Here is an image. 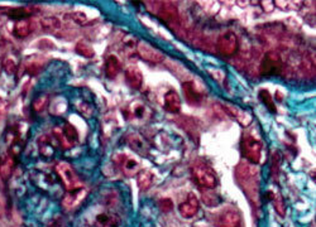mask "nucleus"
Wrapping results in <instances>:
<instances>
[{"instance_id":"f257e3e1","label":"nucleus","mask_w":316,"mask_h":227,"mask_svg":"<svg viewBox=\"0 0 316 227\" xmlns=\"http://www.w3.org/2000/svg\"><path fill=\"white\" fill-rule=\"evenodd\" d=\"M235 178L242 191L249 198L253 206L258 208L259 203V174L257 168L248 162H240L235 168Z\"/></svg>"},{"instance_id":"f03ea898","label":"nucleus","mask_w":316,"mask_h":227,"mask_svg":"<svg viewBox=\"0 0 316 227\" xmlns=\"http://www.w3.org/2000/svg\"><path fill=\"white\" fill-rule=\"evenodd\" d=\"M155 3L157 8L152 9L151 12L155 13L171 30L177 33L180 28V15L176 4L172 1H155Z\"/></svg>"},{"instance_id":"7ed1b4c3","label":"nucleus","mask_w":316,"mask_h":227,"mask_svg":"<svg viewBox=\"0 0 316 227\" xmlns=\"http://www.w3.org/2000/svg\"><path fill=\"white\" fill-rule=\"evenodd\" d=\"M191 176L194 181L204 189L215 188L216 176L214 170L206 163L201 161H196L191 166Z\"/></svg>"},{"instance_id":"20e7f679","label":"nucleus","mask_w":316,"mask_h":227,"mask_svg":"<svg viewBox=\"0 0 316 227\" xmlns=\"http://www.w3.org/2000/svg\"><path fill=\"white\" fill-rule=\"evenodd\" d=\"M262 149H263V144H262L258 136H255L253 133L244 134L243 139H242V151H243L244 158H246L248 163H259Z\"/></svg>"},{"instance_id":"39448f33","label":"nucleus","mask_w":316,"mask_h":227,"mask_svg":"<svg viewBox=\"0 0 316 227\" xmlns=\"http://www.w3.org/2000/svg\"><path fill=\"white\" fill-rule=\"evenodd\" d=\"M55 169L58 177L61 178L62 183L65 185L67 191L70 192L82 188L81 181H80L79 176H77L75 169H73V166L70 163H67V162H58L56 164Z\"/></svg>"},{"instance_id":"423d86ee","label":"nucleus","mask_w":316,"mask_h":227,"mask_svg":"<svg viewBox=\"0 0 316 227\" xmlns=\"http://www.w3.org/2000/svg\"><path fill=\"white\" fill-rule=\"evenodd\" d=\"M113 162L118 165V168L122 170V173L128 178L137 176L140 172V163L137 158L128 155L125 153H116L113 155Z\"/></svg>"},{"instance_id":"0eeeda50","label":"nucleus","mask_w":316,"mask_h":227,"mask_svg":"<svg viewBox=\"0 0 316 227\" xmlns=\"http://www.w3.org/2000/svg\"><path fill=\"white\" fill-rule=\"evenodd\" d=\"M283 70L282 57L278 52L270 51L263 57L259 66V72L262 76H277Z\"/></svg>"},{"instance_id":"6e6552de","label":"nucleus","mask_w":316,"mask_h":227,"mask_svg":"<svg viewBox=\"0 0 316 227\" xmlns=\"http://www.w3.org/2000/svg\"><path fill=\"white\" fill-rule=\"evenodd\" d=\"M53 135L57 138L58 143L61 144L64 149L72 148L79 142V133H77L76 127L71 125L70 123H66L61 127H55L53 129Z\"/></svg>"},{"instance_id":"1a4fd4ad","label":"nucleus","mask_w":316,"mask_h":227,"mask_svg":"<svg viewBox=\"0 0 316 227\" xmlns=\"http://www.w3.org/2000/svg\"><path fill=\"white\" fill-rule=\"evenodd\" d=\"M216 48L220 55L225 56V57L234 56L239 48V41H238L237 34L231 30L223 33L216 41Z\"/></svg>"},{"instance_id":"9d476101","label":"nucleus","mask_w":316,"mask_h":227,"mask_svg":"<svg viewBox=\"0 0 316 227\" xmlns=\"http://www.w3.org/2000/svg\"><path fill=\"white\" fill-rule=\"evenodd\" d=\"M135 49H137L138 55L142 60L151 62V63H161L166 58V56L159 49L153 47L152 44H149L148 42H144V41H139L135 45Z\"/></svg>"},{"instance_id":"9b49d317","label":"nucleus","mask_w":316,"mask_h":227,"mask_svg":"<svg viewBox=\"0 0 316 227\" xmlns=\"http://www.w3.org/2000/svg\"><path fill=\"white\" fill-rule=\"evenodd\" d=\"M152 115V111L142 101H133L125 110V116L132 121H147Z\"/></svg>"},{"instance_id":"f8f14e48","label":"nucleus","mask_w":316,"mask_h":227,"mask_svg":"<svg viewBox=\"0 0 316 227\" xmlns=\"http://www.w3.org/2000/svg\"><path fill=\"white\" fill-rule=\"evenodd\" d=\"M242 217L239 212L235 208H229L222 212L215 220V225L218 227H239Z\"/></svg>"},{"instance_id":"ddd939ff","label":"nucleus","mask_w":316,"mask_h":227,"mask_svg":"<svg viewBox=\"0 0 316 227\" xmlns=\"http://www.w3.org/2000/svg\"><path fill=\"white\" fill-rule=\"evenodd\" d=\"M85 197H86L85 188H79V189H75V191L67 192V194L64 197V200H62L61 205L66 211H71V209L76 208L80 203L84 201Z\"/></svg>"},{"instance_id":"4468645a","label":"nucleus","mask_w":316,"mask_h":227,"mask_svg":"<svg viewBox=\"0 0 316 227\" xmlns=\"http://www.w3.org/2000/svg\"><path fill=\"white\" fill-rule=\"evenodd\" d=\"M182 90L183 94H185L186 100H187V103H189L190 105L198 106L204 100L203 92L196 87V85H195L192 81L182 82Z\"/></svg>"},{"instance_id":"2eb2a0df","label":"nucleus","mask_w":316,"mask_h":227,"mask_svg":"<svg viewBox=\"0 0 316 227\" xmlns=\"http://www.w3.org/2000/svg\"><path fill=\"white\" fill-rule=\"evenodd\" d=\"M199 207H200V205H199V200L196 194L189 193L185 202L180 205V215L185 218H192L199 212Z\"/></svg>"},{"instance_id":"dca6fc26","label":"nucleus","mask_w":316,"mask_h":227,"mask_svg":"<svg viewBox=\"0 0 316 227\" xmlns=\"http://www.w3.org/2000/svg\"><path fill=\"white\" fill-rule=\"evenodd\" d=\"M127 144L128 146L133 151L138 153L140 155L148 154V144L139 134L132 133L127 136Z\"/></svg>"},{"instance_id":"f3484780","label":"nucleus","mask_w":316,"mask_h":227,"mask_svg":"<svg viewBox=\"0 0 316 227\" xmlns=\"http://www.w3.org/2000/svg\"><path fill=\"white\" fill-rule=\"evenodd\" d=\"M223 107H224L225 111L228 112L230 116H233V118H234L240 125H243V126H248V125L252 123L253 118L249 112L244 111V110L239 109V107H237V106L224 105Z\"/></svg>"},{"instance_id":"a211bd4d","label":"nucleus","mask_w":316,"mask_h":227,"mask_svg":"<svg viewBox=\"0 0 316 227\" xmlns=\"http://www.w3.org/2000/svg\"><path fill=\"white\" fill-rule=\"evenodd\" d=\"M125 80H127L128 85L131 86L134 90H139L143 85V73L142 71L135 66L128 67L125 70Z\"/></svg>"},{"instance_id":"6ab92c4d","label":"nucleus","mask_w":316,"mask_h":227,"mask_svg":"<svg viewBox=\"0 0 316 227\" xmlns=\"http://www.w3.org/2000/svg\"><path fill=\"white\" fill-rule=\"evenodd\" d=\"M164 109L171 114H177L181 109V97L175 90H170L164 95Z\"/></svg>"},{"instance_id":"aec40b11","label":"nucleus","mask_w":316,"mask_h":227,"mask_svg":"<svg viewBox=\"0 0 316 227\" xmlns=\"http://www.w3.org/2000/svg\"><path fill=\"white\" fill-rule=\"evenodd\" d=\"M122 70V62L115 55L108 56L105 60V73L109 79H114Z\"/></svg>"},{"instance_id":"412c9836","label":"nucleus","mask_w":316,"mask_h":227,"mask_svg":"<svg viewBox=\"0 0 316 227\" xmlns=\"http://www.w3.org/2000/svg\"><path fill=\"white\" fill-rule=\"evenodd\" d=\"M32 32H33V23L31 21V19L28 18L17 21L16 25H14V30H13L14 36L18 37V38H27Z\"/></svg>"},{"instance_id":"4be33fe9","label":"nucleus","mask_w":316,"mask_h":227,"mask_svg":"<svg viewBox=\"0 0 316 227\" xmlns=\"http://www.w3.org/2000/svg\"><path fill=\"white\" fill-rule=\"evenodd\" d=\"M97 225L100 227H119L120 225V218L115 213H109V212H104L97 215L96 217Z\"/></svg>"},{"instance_id":"5701e85b","label":"nucleus","mask_w":316,"mask_h":227,"mask_svg":"<svg viewBox=\"0 0 316 227\" xmlns=\"http://www.w3.org/2000/svg\"><path fill=\"white\" fill-rule=\"evenodd\" d=\"M201 200H203V202L209 207H216L222 203V197L219 196V193H218L214 188L203 189V191H201Z\"/></svg>"},{"instance_id":"b1692460","label":"nucleus","mask_w":316,"mask_h":227,"mask_svg":"<svg viewBox=\"0 0 316 227\" xmlns=\"http://www.w3.org/2000/svg\"><path fill=\"white\" fill-rule=\"evenodd\" d=\"M153 179H155V176H153V173L151 170H140L138 173L137 178V185L140 191H148L151 186H152Z\"/></svg>"},{"instance_id":"393cba45","label":"nucleus","mask_w":316,"mask_h":227,"mask_svg":"<svg viewBox=\"0 0 316 227\" xmlns=\"http://www.w3.org/2000/svg\"><path fill=\"white\" fill-rule=\"evenodd\" d=\"M41 58L38 57L28 58L27 62H25V70H27V72L29 73V75L36 76L41 72V70H42L43 66H45V62H43V60H41Z\"/></svg>"},{"instance_id":"a878e982","label":"nucleus","mask_w":316,"mask_h":227,"mask_svg":"<svg viewBox=\"0 0 316 227\" xmlns=\"http://www.w3.org/2000/svg\"><path fill=\"white\" fill-rule=\"evenodd\" d=\"M40 23L43 29L47 30V32H56V30L61 29L62 27L61 21L56 17H45V18L41 19Z\"/></svg>"},{"instance_id":"bb28decb","label":"nucleus","mask_w":316,"mask_h":227,"mask_svg":"<svg viewBox=\"0 0 316 227\" xmlns=\"http://www.w3.org/2000/svg\"><path fill=\"white\" fill-rule=\"evenodd\" d=\"M75 51H76L77 55L82 56L85 58H92L95 56V51L92 48V45L88 42V41H79L75 47Z\"/></svg>"},{"instance_id":"cd10ccee","label":"nucleus","mask_w":316,"mask_h":227,"mask_svg":"<svg viewBox=\"0 0 316 227\" xmlns=\"http://www.w3.org/2000/svg\"><path fill=\"white\" fill-rule=\"evenodd\" d=\"M38 146H40V153L43 157H51L53 154V146H52L51 139H48V136H40L38 138Z\"/></svg>"},{"instance_id":"c85d7f7f","label":"nucleus","mask_w":316,"mask_h":227,"mask_svg":"<svg viewBox=\"0 0 316 227\" xmlns=\"http://www.w3.org/2000/svg\"><path fill=\"white\" fill-rule=\"evenodd\" d=\"M258 95H259V100L267 106V109L270 110L271 112L276 114L277 109H276V105H274L273 103V97H272V95H271L267 90H261Z\"/></svg>"},{"instance_id":"c756f323","label":"nucleus","mask_w":316,"mask_h":227,"mask_svg":"<svg viewBox=\"0 0 316 227\" xmlns=\"http://www.w3.org/2000/svg\"><path fill=\"white\" fill-rule=\"evenodd\" d=\"M272 163H271V173H272V178L277 182L278 176H280V166H281V155L278 151H274L272 154Z\"/></svg>"},{"instance_id":"7c9ffc66","label":"nucleus","mask_w":316,"mask_h":227,"mask_svg":"<svg viewBox=\"0 0 316 227\" xmlns=\"http://www.w3.org/2000/svg\"><path fill=\"white\" fill-rule=\"evenodd\" d=\"M34 12L33 8H25V6H22V8H10L9 10H6V14L10 15V17H16V18H24L28 17L29 14Z\"/></svg>"},{"instance_id":"2f4dec72","label":"nucleus","mask_w":316,"mask_h":227,"mask_svg":"<svg viewBox=\"0 0 316 227\" xmlns=\"http://www.w3.org/2000/svg\"><path fill=\"white\" fill-rule=\"evenodd\" d=\"M272 202H273L274 209H276L277 213H278L281 217H283L286 213V207H285V201H283V197L281 196L280 193L273 194V197H272Z\"/></svg>"},{"instance_id":"473e14b6","label":"nucleus","mask_w":316,"mask_h":227,"mask_svg":"<svg viewBox=\"0 0 316 227\" xmlns=\"http://www.w3.org/2000/svg\"><path fill=\"white\" fill-rule=\"evenodd\" d=\"M3 68L8 75H14L17 71V62L14 61V58L6 57L3 61Z\"/></svg>"},{"instance_id":"72a5a7b5","label":"nucleus","mask_w":316,"mask_h":227,"mask_svg":"<svg viewBox=\"0 0 316 227\" xmlns=\"http://www.w3.org/2000/svg\"><path fill=\"white\" fill-rule=\"evenodd\" d=\"M68 17H70L71 21H75V23L79 25L85 24L86 21H88V17H86L85 13H82V12H72L68 14Z\"/></svg>"},{"instance_id":"f704fd0d","label":"nucleus","mask_w":316,"mask_h":227,"mask_svg":"<svg viewBox=\"0 0 316 227\" xmlns=\"http://www.w3.org/2000/svg\"><path fill=\"white\" fill-rule=\"evenodd\" d=\"M47 103H48V99H47V96H41V97H38V99H36L33 103L34 111L42 112L43 110L46 109Z\"/></svg>"},{"instance_id":"c9c22d12","label":"nucleus","mask_w":316,"mask_h":227,"mask_svg":"<svg viewBox=\"0 0 316 227\" xmlns=\"http://www.w3.org/2000/svg\"><path fill=\"white\" fill-rule=\"evenodd\" d=\"M305 68V72L310 77H315V62H313V60L306 58L305 61H302V70Z\"/></svg>"},{"instance_id":"e433bc0d","label":"nucleus","mask_w":316,"mask_h":227,"mask_svg":"<svg viewBox=\"0 0 316 227\" xmlns=\"http://www.w3.org/2000/svg\"><path fill=\"white\" fill-rule=\"evenodd\" d=\"M12 169H13V162L6 161L3 165L0 166V174H1V177H3L4 179H6L10 174H12Z\"/></svg>"},{"instance_id":"4c0bfd02","label":"nucleus","mask_w":316,"mask_h":227,"mask_svg":"<svg viewBox=\"0 0 316 227\" xmlns=\"http://www.w3.org/2000/svg\"><path fill=\"white\" fill-rule=\"evenodd\" d=\"M159 208L164 213H168L174 209V202L170 198H163V200L159 201Z\"/></svg>"},{"instance_id":"58836bf2","label":"nucleus","mask_w":316,"mask_h":227,"mask_svg":"<svg viewBox=\"0 0 316 227\" xmlns=\"http://www.w3.org/2000/svg\"><path fill=\"white\" fill-rule=\"evenodd\" d=\"M64 226H65L64 218L60 217V216H58V217L52 218L51 221L48 222V225H47V227H64Z\"/></svg>"},{"instance_id":"ea45409f","label":"nucleus","mask_w":316,"mask_h":227,"mask_svg":"<svg viewBox=\"0 0 316 227\" xmlns=\"http://www.w3.org/2000/svg\"><path fill=\"white\" fill-rule=\"evenodd\" d=\"M262 6H263V10L267 13H271L272 10L274 9V3L273 1H270V0H265V1H262Z\"/></svg>"},{"instance_id":"a19ab883","label":"nucleus","mask_w":316,"mask_h":227,"mask_svg":"<svg viewBox=\"0 0 316 227\" xmlns=\"http://www.w3.org/2000/svg\"><path fill=\"white\" fill-rule=\"evenodd\" d=\"M6 107H8V103L4 97L0 96V114H3V112L6 111Z\"/></svg>"},{"instance_id":"79ce46f5","label":"nucleus","mask_w":316,"mask_h":227,"mask_svg":"<svg viewBox=\"0 0 316 227\" xmlns=\"http://www.w3.org/2000/svg\"><path fill=\"white\" fill-rule=\"evenodd\" d=\"M1 70H3V64L0 63V73H1Z\"/></svg>"}]
</instances>
